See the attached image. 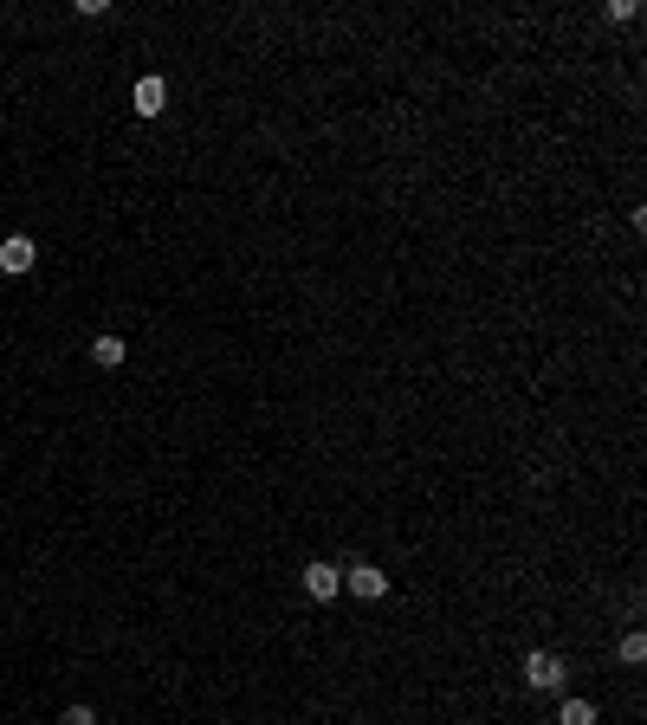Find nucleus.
<instances>
[{"instance_id":"obj_9","label":"nucleus","mask_w":647,"mask_h":725,"mask_svg":"<svg viewBox=\"0 0 647 725\" xmlns=\"http://www.w3.org/2000/svg\"><path fill=\"white\" fill-rule=\"evenodd\" d=\"M59 725H98V713H91V706H65Z\"/></svg>"},{"instance_id":"obj_4","label":"nucleus","mask_w":647,"mask_h":725,"mask_svg":"<svg viewBox=\"0 0 647 725\" xmlns=\"http://www.w3.org/2000/svg\"><path fill=\"white\" fill-rule=\"evenodd\" d=\"M337 590H343V570L337 564H305V596H311V603H330Z\"/></svg>"},{"instance_id":"obj_3","label":"nucleus","mask_w":647,"mask_h":725,"mask_svg":"<svg viewBox=\"0 0 647 725\" xmlns=\"http://www.w3.org/2000/svg\"><path fill=\"white\" fill-rule=\"evenodd\" d=\"M33 266H39V246L26 240V234L0 240V272H7V279H20V272H33Z\"/></svg>"},{"instance_id":"obj_7","label":"nucleus","mask_w":647,"mask_h":725,"mask_svg":"<svg viewBox=\"0 0 647 725\" xmlns=\"http://www.w3.org/2000/svg\"><path fill=\"white\" fill-rule=\"evenodd\" d=\"M557 725H596V706H589V700H563Z\"/></svg>"},{"instance_id":"obj_5","label":"nucleus","mask_w":647,"mask_h":725,"mask_svg":"<svg viewBox=\"0 0 647 725\" xmlns=\"http://www.w3.org/2000/svg\"><path fill=\"white\" fill-rule=\"evenodd\" d=\"M350 596H363V603H376V596H389V577H382L376 564H350Z\"/></svg>"},{"instance_id":"obj_6","label":"nucleus","mask_w":647,"mask_h":725,"mask_svg":"<svg viewBox=\"0 0 647 725\" xmlns=\"http://www.w3.org/2000/svg\"><path fill=\"white\" fill-rule=\"evenodd\" d=\"M91 363L98 369H123V337H98V344H91Z\"/></svg>"},{"instance_id":"obj_8","label":"nucleus","mask_w":647,"mask_h":725,"mask_svg":"<svg viewBox=\"0 0 647 725\" xmlns=\"http://www.w3.org/2000/svg\"><path fill=\"white\" fill-rule=\"evenodd\" d=\"M622 661H628V667L647 661V641H641V635H622Z\"/></svg>"},{"instance_id":"obj_1","label":"nucleus","mask_w":647,"mask_h":725,"mask_svg":"<svg viewBox=\"0 0 647 725\" xmlns=\"http://www.w3.org/2000/svg\"><path fill=\"white\" fill-rule=\"evenodd\" d=\"M525 687L531 693H557L563 687V661H557V654H525Z\"/></svg>"},{"instance_id":"obj_2","label":"nucleus","mask_w":647,"mask_h":725,"mask_svg":"<svg viewBox=\"0 0 647 725\" xmlns=\"http://www.w3.org/2000/svg\"><path fill=\"white\" fill-rule=\"evenodd\" d=\"M130 104H136V117H162V111H169V85H162L156 72H143V78H136V91H130Z\"/></svg>"}]
</instances>
